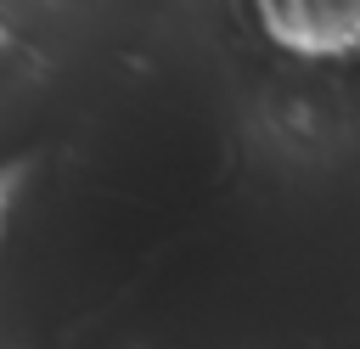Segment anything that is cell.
I'll list each match as a JSON object with an SVG mask.
<instances>
[{
  "label": "cell",
  "mask_w": 360,
  "mask_h": 349,
  "mask_svg": "<svg viewBox=\"0 0 360 349\" xmlns=\"http://www.w3.org/2000/svg\"><path fill=\"white\" fill-rule=\"evenodd\" d=\"M264 45L292 62H349L360 56V0H248Z\"/></svg>",
  "instance_id": "cell-1"
},
{
  "label": "cell",
  "mask_w": 360,
  "mask_h": 349,
  "mask_svg": "<svg viewBox=\"0 0 360 349\" xmlns=\"http://www.w3.org/2000/svg\"><path fill=\"white\" fill-rule=\"evenodd\" d=\"M6 45H11V34H6V23H0V56H6Z\"/></svg>",
  "instance_id": "cell-3"
},
{
  "label": "cell",
  "mask_w": 360,
  "mask_h": 349,
  "mask_svg": "<svg viewBox=\"0 0 360 349\" xmlns=\"http://www.w3.org/2000/svg\"><path fill=\"white\" fill-rule=\"evenodd\" d=\"M22 186H28V158H0V242L11 231V214H17Z\"/></svg>",
  "instance_id": "cell-2"
}]
</instances>
